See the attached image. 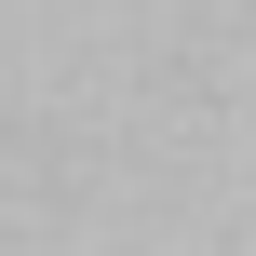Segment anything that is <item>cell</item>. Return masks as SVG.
Returning a JSON list of instances; mask_svg holds the SVG:
<instances>
[]
</instances>
